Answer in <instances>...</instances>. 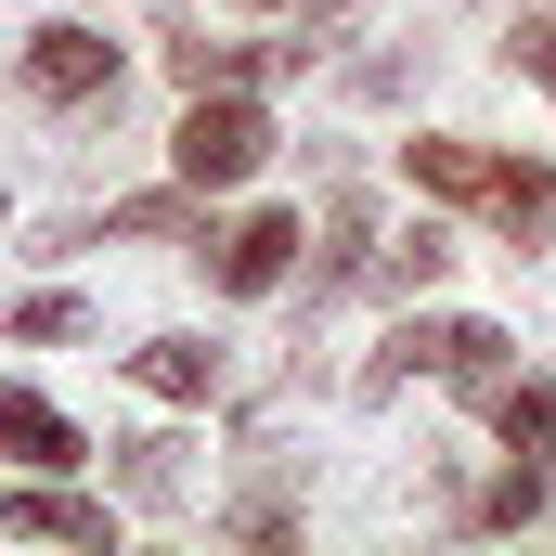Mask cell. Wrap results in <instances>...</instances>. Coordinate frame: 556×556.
I'll list each match as a JSON object with an SVG mask.
<instances>
[{
  "mask_svg": "<svg viewBox=\"0 0 556 556\" xmlns=\"http://www.w3.org/2000/svg\"><path fill=\"white\" fill-rule=\"evenodd\" d=\"M337 91H350V104H415L427 91V39H363V52H337Z\"/></svg>",
  "mask_w": 556,
  "mask_h": 556,
  "instance_id": "9a60e30c",
  "label": "cell"
},
{
  "mask_svg": "<svg viewBox=\"0 0 556 556\" xmlns=\"http://www.w3.org/2000/svg\"><path fill=\"white\" fill-rule=\"evenodd\" d=\"M479 220L505 233V260L556 247V168H544V155H505V168H492V194H479Z\"/></svg>",
  "mask_w": 556,
  "mask_h": 556,
  "instance_id": "7c38bea8",
  "label": "cell"
},
{
  "mask_svg": "<svg viewBox=\"0 0 556 556\" xmlns=\"http://www.w3.org/2000/svg\"><path fill=\"white\" fill-rule=\"evenodd\" d=\"M389 155H402V181H415L427 207H479L492 168H505V142H479V130H415V142H389Z\"/></svg>",
  "mask_w": 556,
  "mask_h": 556,
  "instance_id": "ba28073f",
  "label": "cell"
},
{
  "mask_svg": "<svg viewBox=\"0 0 556 556\" xmlns=\"http://www.w3.org/2000/svg\"><path fill=\"white\" fill-rule=\"evenodd\" d=\"M273 104L260 91H181V130H168V181H194V194H247L260 168H273Z\"/></svg>",
  "mask_w": 556,
  "mask_h": 556,
  "instance_id": "7a4b0ae2",
  "label": "cell"
},
{
  "mask_svg": "<svg viewBox=\"0 0 556 556\" xmlns=\"http://www.w3.org/2000/svg\"><path fill=\"white\" fill-rule=\"evenodd\" d=\"M0 531H26V544H117V518H104V505H91V492H65V479H52V466H26V479H13V492H0Z\"/></svg>",
  "mask_w": 556,
  "mask_h": 556,
  "instance_id": "9c48e42d",
  "label": "cell"
},
{
  "mask_svg": "<svg viewBox=\"0 0 556 556\" xmlns=\"http://www.w3.org/2000/svg\"><path fill=\"white\" fill-rule=\"evenodd\" d=\"M155 65H168L181 91H273V78H285L273 39H207L194 13H181V26H155Z\"/></svg>",
  "mask_w": 556,
  "mask_h": 556,
  "instance_id": "8992f818",
  "label": "cell"
},
{
  "mask_svg": "<svg viewBox=\"0 0 556 556\" xmlns=\"http://www.w3.org/2000/svg\"><path fill=\"white\" fill-rule=\"evenodd\" d=\"M233 13H285V26H311V13H350V0H233Z\"/></svg>",
  "mask_w": 556,
  "mask_h": 556,
  "instance_id": "44dd1931",
  "label": "cell"
},
{
  "mask_svg": "<svg viewBox=\"0 0 556 556\" xmlns=\"http://www.w3.org/2000/svg\"><path fill=\"white\" fill-rule=\"evenodd\" d=\"M117 78H130V52L104 26H39L26 39V104H52V117H104Z\"/></svg>",
  "mask_w": 556,
  "mask_h": 556,
  "instance_id": "277c9868",
  "label": "cell"
},
{
  "mask_svg": "<svg viewBox=\"0 0 556 556\" xmlns=\"http://www.w3.org/2000/svg\"><path fill=\"white\" fill-rule=\"evenodd\" d=\"M65 247H207V194L168 181V194H117L104 220H65Z\"/></svg>",
  "mask_w": 556,
  "mask_h": 556,
  "instance_id": "52a82bcc",
  "label": "cell"
},
{
  "mask_svg": "<svg viewBox=\"0 0 556 556\" xmlns=\"http://www.w3.org/2000/svg\"><path fill=\"white\" fill-rule=\"evenodd\" d=\"M505 350H518V337H505L492 311H427V298H415V311L350 363V402H363V415H389L415 376H440V389H466V402H479V389L505 376Z\"/></svg>",
  "mask_w": 556,
  "mask_h": 556,
  "instance_id": "6da1fadb",
  "label": "cell"
},
{
  "mask_svg": "<svg viewBox=\"0 0 556 556\" xmlns=\"http://www.w3.org/2000/svg\"><path fill=\"white\" fill-rule=\"evenodd\" d=\"M376 247H389L376 194H363V181H337V194H324V220H311V260H298V324H324L350 285H376Z\"/></svg>",
  "mask_w": 556,
  "mask_h": 556,
  "instance_id": "3957f363",
  "label": "cell"
},
{
  "mask_svg": "<svg viewBox=\"0 0 556 556\" xmlns=\"http://www.w3.org/2000/svg\"><path fill=\"white\" fill-rule=\"evenodd\" d=\"M13 337H26V350H65V337H91V311H78V298H26Z\"/></svg>",
  "mask_w": 556,
  "mask_h": 556,
  "instance_id": "ffe728a7",
  "label": "cell"
},
{
  "mask_svg": "<svg viewBox=\"0 0 556 556\" xmlns=\"http://www.w3.org/2000/svg\"><path fill=\"white\" fill-rule=\"evenodd\" d=\"M544 518H556V466H518V453L466 492V531H544Z\"/></svg>",
  "mask_w": 556,
  "mask_h": 556,
  "instance_id": "5bb4252c",
  "label": "cell"
},
{
  "mask_svg": "<svg viewBox=\"0 0 556 556\" xmlns=\"http://www.w3.org/2000/svg\"><path fill=\"white\" fill-rule=\"evenodd\" d=\"M453 260H466V247H453V220L427 207V220H402V233L376 247V298H389V311H415V298H440V285H453Z\"/></svg>",
  "mask_w": 556,
  "mask_h": 556,
  "instance_id": "4fadbf2b",
  "label": "cell"
},
{
  "mask_svg": "<svg viewBox=\"0 0 556 556\" xmlns=\"http://www.w3.org/2000/svg\"><path fill=\"white\" fill-rule=\"evenodd\" d=\"M130 376L155 389V402H181V415H207V402L233 389V350H220V337H142V350H130Z\"/></svg>",
  "mask_w": 556,
  "mask_h": 556,
  "instance_id": "8fae6325",
  "label": "cell"
},
{
  "mask_svg": "<svg viewBox=\"0 0 556 556\" xmlns=\"http://www.w3.org/2000/svg\"><path fill=\"white\" fill-rule=\"evenodd\" d=\"M298 260H311V207H247V220L207 233V285L220 298H285Z\"/></svg>",
  "mask_w": 556,
  "mask_h": 556,
  "instance_id": "5b68a950",
  "label": "cell"
},
{
  "mask_svg": "<svg viewBox=\"0 0 556 556\" xmlns=\"http://www.w3.org/2000/svg\"><path fill=\"white\" fill-rule=\"evenodd\" d=\"M492 65H505V78H531V91L556 104V0H505V39H492Z\"/></svg>",
  "mask_w": 556,
  "mask_h": 556,
  "instance_id": "ac0fdd59",
  "label": "cell"
},
{
  "mask_svg": "<svg viewBox=\"0 0 556 556\" xmlns=\"http://www.w3.org/2000/svg\"><path fill=\"white\" fill-rule=\"evenodd\" d=\"M220 531H233V544H298V505H285V479H247V492L220 505Z\"/></svg>",
  "mask_w": 556,
  "mask_h": 556,
  "instance_id": "d6986e66",
  "label": "cell"
},
{
  "mask_svg": "<svg viewBox=\"0 0 556 556\" xmlns=\"http://www.w3.org/2000/svg\"><path fill=\"white\" fill-rule=\"evenodd\" d=\"M0 453H13V466H78V427L52 415L39 389H0Z\"/></svg>",
  "mask_w": 556,
  "mask_h": 556,
  "instance_id": "e0dca14e",
  "label": "cell"
},
{
  "mask_svg": "<svg viewBox=\"0 0 556 556\" xmlns=\"http://www.w3.org/2000/svg\"><path fill=\"white\" fill-rule=\"evenodd\" d=\"M117 492H130V505H181V492H194V440H181V427L117 440Z\"/></svg>",
  "mask_w": 556,
  "mask_h": 556,
  "instance_id": "2e32d148",
  "label": "cell"
},
{
  "mask_svg": "<svg viewBox=\"0 0 556 556\" xmlns=\"http://www.w3.org/2000/svg\"><path fill=\"white\" fill-rule=\"evenodd\" d=\"M466 415L492 427V440H505L518 466H556V376H518V363H505V376H492V389H479Z\"/></svg>",
  "mask_w": 556,
  "mask_h": 556,
  "instance_id": "30bf717a",
  "label": "cell"
}]
</instances>
